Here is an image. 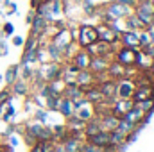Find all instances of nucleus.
Returning a JSON list of instances; mask_svg holds the SVG:
<instances>
[{
    "mask_svg": "<svg viewBox=\"0 0 154 152\" xmlns=\"http://www.w3.org/2000/svg\"><path fill=\"white\" fill-rule=\"evenodd\" d=\"M136 16L147 25L151 27L154 22V4L151 0H140L136 4Z\"/></svg>",
    "mask_w": 154,
    "mask_h": 152,
    "instance_id": "nucleus-1",
    "label": "nucleus"
},
{
    "mask_svg": "<svg viewBox=\"0 0 154 152\" xmlns=\"http://www.w3.org/2000/svg\"><path fill=\"white\" fill-rule=\"evenodd\" d=\"M97 39H99L97 38V29L91 27V25H82V27L77 31V41H79V45H81L82 48H86L88 45L95 43Z\"/></svg>",
    "mask_w": 154,
    "mask_h": 152,
    "instance_id": "nucleus-2",
    "label": "nucleus"
},
{
    "mask_svg": "<svg viewBox=\"0 0 154 152\" xmlns=\"http://www.w3.org/2000/svg\"><path fill=\"white\" fill-rule=\"evenodd\" d=\"M95 29H97V38H99V41H104L108 45H116L118 43V32H116L111 25L104 23V25L95 27Z\"/></svg>",
    "mask_w": 154,
    "mask_h": 152,
    "instance_id": "nucleus-3",
    "label": "nucleus"
},
{
    "mask_svg": "<svg viewBox=\"0 0 154 152\" xmlns=\"http://www.w3.org/2000/svg\"><path fill=\"white\" fill-rule=\"evenodd\" d=\"M134 88H136V84H134L133 79L122 77V79H118V82H116V97H120V99H131Z\"/></svg>",
    "mask_w": 154,
    "mask_h": 152,
    "instance_id": "nucleus-4",
    "label": "nucleus"
},
{
    "mask_svg": "<svg viewBox=\"0 0 154 152\" xmlns=\"http://www.w3.org/2000/svg\"><path fill=\"white\" fill-rule=\"evenodd\" d=\"M118 41H122V45L131 48V50L140 48V34H138V31H124L122 34H118Z\"/></svg>",
    "mask_w": 154,
    "mask_h": 152,
    "instance_id": "nucleus-5",
    "label": "nucleus"
},
{
    "mask_svg": "<svg viewBox=\"0 0 154 152\" xmlns=\"http://www.w3.org/2000/svg\"><path fill=\"white\" fill-rule=\"evenodd\" d=\"M134 59H136V50H131L127 47H122L115 52V61H118L122 66H134Z\"/></svg>",
    "mask_w": 154,
    "mask_h": 152,
    "instance_id": "nucleus-6",
    "label": "nucleus"
},
{
    "mask_svg": "<svg viewBox=\"0 0 154 152\" xmlns=\"http://www.w3.org/2000/svg\"><path fill=\"white\" fill-rule=\"evenodd\" d=\"M131 14V9L124 4H118V2H113L108 9H106V16L109 20H118V18H124V16H129ZM104 16V18H106Z\"/></svg>",
    "mask_w": 154,
    "mask_h": 152,
    "instance_id": "nucleus-7",
    "label": "nucleus"
},
{
    "mask_svg": "<svg viewBox=\"0 0 154 152\" xmlns=\"http://www.w3.org/2000/svg\"><path fill=\"white\" fill-rule=\"evenodd\" d=\"M86 52H88L91 57H95V56H109V54L113 52V45H108V43L97 39L95 43H91V45L86 47Z\"/></svg>",
    "mask_w": 154,
    "mask_h": 152,
    "instance_id": "nucleus-8",
    "label": "nucleus"
},
{
    "mask_svg": "<svg viewBox=\"0 0 154 152\" xmlns=\"http://www.w3.org/2000/svg\"><path fill=\"white\" fill-rule=\"evenodd\" d=\"M109 63H111L109 56H95V57H91L88 70H90L91 74H104V72L108 70Z\"/></svg>",
    "mask_w": 154,
    "mask_h": 152,
    "instance_id": "nucleus-9",
    "label": "nucleus"
},
{
    "mask_svg": "<svg viewBox=\"0 0 154 152\" xmlns=\"http://www.w3.org/2000/svg\"><path fill=\"white\" fill-rule=\"evenodd\" d=\"M39 75L48 82L54 81V79H59L61 77V66L57 63H43V66L39 70Z\"/></svg>",
    "mask_w": 154,
    "mask_h": 152,
    "instance_id": "nucleus-10",
    "label": "nucleus"
},
{
    "mask_svg": "<svg viewBox=\"0 0 154 152\" xmlns=\"http://www.w3.org/2000/svg\"><path fill=\"white\" fill-rule=\"evenodd\" d=\"M147 99H154V86H151V84L136 86V88H134V91H133L131 100L136 104V102H142V100H147Z\"/></svg>",
    "mask_w": 154,
    "mask_h": 152,
    "instance_id": "nucleus-11",
    "label": "nucleus"
},
{
    "mask_svg": "<svg viewBox=\"0 0 154 152\" xmlns=\"http://www.w3.org/2000/svg\"><path fill=\"white\" fill-rule=\"evenodd\" d=\"M118 116L111 113H104L100 114V118H99V125H100V131H106V132H111V131H115L116 125H118Z\"/></svg>",
    "mask_w": 154,
    "mask_h": 152,
    "instance_id": "nucleus-12",
    "label": "nucleus"
},
{
    "mask_svg": "<svg viewBox=\"0 0 154 152\" xmlns=\"http://www.w3.org/2000/svg\"><path fill=\"white\" fill-rule=\"evenodd\" d=\"M133 106H134V102L131 99H120L115 104H111V113L118 116V118H124L129 109H133Z\"/></svg>",
    "mask_w": 154,
    "mask_h": 152,
    "instance_id": "nucleus-13",
    "label": "nucleus"
},
{
    "mask_svg": "<svg viewBox=\"0 0 154 152\" xmlns=\"http://www.w3.org/2000/svg\"><path fill=\"white\" fill-rule=\"evenodd\" d=\"M97 86H99V90H100V93H102L104 100H113V99L116 97V82H115V81L108 79V81L99 82Z\"/></svg>",
    "mask_w": 154,
    "mask_h": 152,
    "instance_id": "nucleus-14",
    "label": "nucleus"
},
{
    "mask_svg": "<svg viewBox=\"0 0 154 152\" xmlns=\"http://www.w3.org/2000/svg\"><path fill=\"white\" fill-rule=\"evenodd\" d=\"M124 118H125L127 122H131V123H134V125L138 127V125H142V123L147 120V113H143V111L134 104V106H133V109H129V111L125 113Z\"/></svg>",
    "mask_w": 154,
    "mask_h": 152,
    "instance_id": "nucleus-15",
    "label": "nucleus"
},
{
    "mask_svg": "<svg viewBox=\"0 0 154 152\" xmlns=\"http://www.w3.org/2000/svg\"><path fill=\"white\" fill-rule=\"evenodd\" d=\"M90 61H91V56L86 52V48H82V50H79L74 54V65H75L79 70H88L90 68Z\"/></svg>",
    "mask_w": 154,
    "mask_h": 152,
    "instance_id": "nucleus-16",
    "label": "nucleus"
},
{
    "mask_svg": "<svg viewBox=\"0 0 154 152\" xmlns=\"http://www.w3.org/2000/svg\"><path fill=\"white\" fill-rule=\"evenodd\" d=\"M88 140V143H91V145H97V147H106V145H109V132H106V131H99L97 134H93V136H88L86 138Z\"/></svg>",
    "mask_w": 154,
    "mask_h": 152,
    "instance_id": "nucleus-17",
    "label": "nucleus"
},
{
    "mask_svg": "<svg viewBox=\"0 0 154 152\" xmlns=\"http://www.w3.org/2000/svg\"><path fill=\"white\" fill-rule=\"evenodd\" d=\"M75 84L79 88H84V86H91L95 84V74H91L90 70H79L75 79Z\"/></svg>",
    "mask_w": 154,
    "mask_h": 152,
    "instance_id": "nucleus-18",
    "label": "nucleus"
},
{
    "mask_svg": "<svg viewBox=\"0 0 154 152\" xmlns=\"http://www.w3.org/2000/svg\"><path fill=\"white\" fill-rule=\"evenodd\" d=\"M124 72H125V66H122L118 61H111L109 66H108V70H106V74L109 75L111 81H115V79H122V77H124Z\"/></svg>",
    "mask_w": 154,
    "mask_h": 152,
    "instance_id": "nucleus-19",
    "label": "nucleus"
},
{
    "mask_svg": "<svg viewBox=\"0 0 154 152\" xmlns=\"http://www.w3.org/2000/svg\"><path fill=\"white\" fill-rule=\"evenodd\" d=\"M57 109H59L61 113L65 114L66 118H70V116H74V102L63 97V99H59V104H57Z\"/></svg>",
    "mask_w": 154,
    "mask_h": 152,
    "instance_id": "nucleus-20",
    "label": "nucleus"
},
{
    "mask_svg": "<svg viewBox=\"0 0 154 152\" xmlns=\"http://www.w3.org/2000/svg\"><path fill=\"white\" fill-rule=\"evenodd\" d=\"M100 131V125H99V118H90V120H86V125H84V134H86V138L88 136H93V134H97Z\"/></svg>",
    "mask_w": 154,
    "mask_h": 152,
    "instance_id": "nucleus-21",
    "label": "nucleus"
},
{
    "mask_svg": "<svg viewBox=\"0 0 154 152\" xmlns=\"http://www.w3.org/2000/svg\"><path fill=\"white\" fill-rule=\"evenodd\" d=\"M63 145H65L66 152H81V149H82V143H81L77 138H74V136H68V138L63 141Z\"/></svg>",
    "mask_w": 154,
    "mask_h": 152,
    "instance_id": "nucleus-22",
    "label": "nucleus"
},
{
    "mask_svg": "<svg viewBox=\"0 0 154 152\" xmlns=\"http://www.w3.org/2000/svg\"><path fill=\"white\" fill-rule=\"evenodd\" d=\"M116 129H118L120 132H124V134L131 136V132H134L136 125H134V123H131V122H127L125 118H120V120H118V125H116Z\"/></svg>",
    "mask_w": 154,
    "mask_h": 152,
    "instance_id": "nucleus-23",
    "label": "nucleus"
},
{
    "mask_svg": "<svg viewBox=\"0 0 154 152\" xmlns=\"http://www.w3.org/2000/svg\"><path fill=\"white\" fill-rule=\"evenodd\" d=\"M136 106L143 111V113H151L154 109V99H147V100H142V102H136Z\"/></svg>",
    "mask_w": 154,
    "mask_h": 152,
    "instance_id": "nucleus-24",
    "label": "nucleus"
},
{
    "mask_svg": "<svg viewBox=\"0 0 154 152\" xmlns=\"http://www.w3.org/2000/svg\"><path fill=\"white\" fill-rule=\"evenodd\" d=\"M81 152H104V149L102 147H97V145H91V143H82V149H81Z\"/></svg>",
    "mask_w": 154,
    "mask_h": 152,
    "instance_id": "nucleus-25",
    "label": "nucleus"
},
{
    "mask_svg": "<svg viewBox=\"0 0 154 152\" xmlns=\"http://www.w3.org/2000/svg\"><path fill=\"white\" fill-rule=\"evenodd\" d=\"M14 91H16L18 95H25V93H27V84H25V82H16V84H14Z\"/></svg>",
    "mask_w": 154,
    "mask_h": 152,
    "instance_id": "nucleus-26",
    "label": "nucleus"
},
{
    "mask_svg": "<svg viewBox=\"0 0 154 152\" xmlns=\"http://www.w3.org/2000/svg\"><path fill=\"white\" fill-rule=\"evenodd\" d=\"M31 152H45L43 150V143H41V141H36V143L31 147Z\"/></svg>",
    "mask_w": 154,
    "mask_h": 152,
    "instance_id": "nucleus-27",
    "label": "nucleus"
},
{
    "mask_svg": "<svg viewBox=\"0 0 154 152\" xmlns=\"http://www.w3.org/2000/svg\"><path fill=\"white\" fill-rule=\"evenodd\" d=\"M118 4H124V5H127V7H133V5H136V2L138 0H116Z\"/></svg>",
    "mask_w": 154,
    "mask_h": 152,
    "instance_id": "nucleus-28",
    "label": "nucleus"
},
{
    "mask_svg": "<svg viewBox=\"0 0 154 152\" xmlns=\"http://www.w3.org/2000/svg\"><path fill=\"white\" fill-rule=\"evenodd\" d=\"M5 100H9V91H2V93H0V106H2Z\"/></svg>",
    "mask_w": 154,
    "mask_h": 152,
    "instance_id": "nucleus-29",
    "label": "nucleus"
},
{
    "mask_svg": "<svg viewBox=\"0 0 154 152\" xmlns=\"http://www.w3.org/2000/svg\"><path fill=\"white\" fill-rule=\"evenodd\" d=\"M54 152H66L63 143H54Z\"/></svg>",
    "mask_w": 154,
    "mask_h": 152,
    "instance_id": "nucleus-30",
    "label": "nucleus"
},
{
    "mask_svg": "<svg viewBox=\"0 0 154 152\" xmlns=\"http://www.w3.org/2000/svg\"><path fill=\"white\" fill-rule=\"evenodd\" d=\"M14 72H16V70H14V68H11V70H9V72H7V81H9V82H11V81H13V79H14Z\"/></svg>",
    "mask_w": 154,
    "mask_h": 152,
    "instance_id": "nucleus-31",
    "label": "nucleus"
},
{
    "mask_svg": "<svg viewBox=\"0 0 154 152\" xmlns=\"http://www.w3.org/2000/svg\"><path fill=\"white\" fill-rule=\"evenodd\" d=\"M4 32H5V34H11V32H13V25H11V23L4 25Z\"/></svg>",
    "mask_w": 154,
    "mask_h": 152,
    "instance_id": "nucleus-32",
    "label": "nucleus"
},
{
    "mask_svg": "<svg viewBox=\"0 0 154 152\" xmlns=\"http://www.w3.org/2000/svg\"><path fill=\"white\" fill-rule=\"evenodd\" d=\"M41 5V0H32V7H39Z\"/></svg>",
    "mask_w": 154,
    "mask_h": 152,
    "instance_id": "nucleus-33",
    "label": "nucleus"
},
{
    "mask_svg": "<svg viewBox=\"0 0 154 152\" xmlns=\"http://www.w3.org/2000/svg\"><path fill=\"white\" fill-rule=\"evenodd\" d=\"M22 43H23L22 38H14V45H22Z\"/></svg>",
    "mask_w": 154,
    "mask_h": 152,
    "instance_id": "nucleus-34",
    "label": "nucleus"
},
{
    "mask_svg": "<svg viewBox=\"0 0 154 152\" xmlns=\"http://www.w3.org/2000/svg\"><path fill=\"white\" fill-rule=\"evenodd\" d=\"M149 29H151V31H154V22H152V25H151V27H149Z\"/></svg>",
    "mask_w": 154,
    "mask_h": 152,
    "instance_id": "nucleus-35",
    "label": "nucleus"
},
{
    "mask_svg": "<svg viewBox=\"0 0 154 152\" xmlns=\"http://www.w3.org/2000/svg\"><path fill=\"white\" fill-rule=\"evenodd\" d=\"M0 152H2V150H0Z\"/></svg>",
    "mask_w": 154,
    "mask_h": 152,
    "instance_id": "nucleus-36",
    "label": "nucleus"
}]
</instances>
